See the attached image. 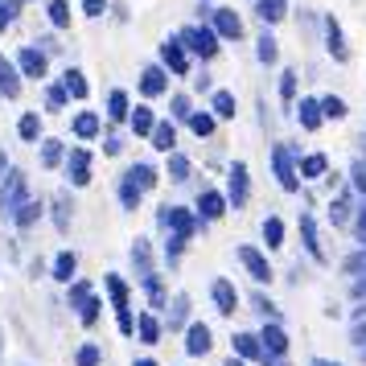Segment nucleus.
<instances>
[{
	"label": "nucleus",
	"instance_id": "nucleus-1",
	"mask_svg": "<svg viewBox=\"0 0 366 366\" xmlns=\"http://www.w3.org/2000/svg\"><path fill=\"white\" fill-rule=\"evenodd\" d=\"M177 42L185 46V54H202V58H214V54H218V33H214V29H206V25L185 29Z\"/></svg>",
	"mask_w": 366,
	"mask_h": 366
},
{
	"label": "nucleus",
	"instance_id": "nucleus-2",
	"mask_svg": "<svg viewBox=\"0 0 366 366\" xmlns=\"http://www.w3.org/2000/svg\"><path fill=\"white\" fill-rule=\"evenodd\" d=\"M161 62H165V70L169 74H189V54L177 38H169V42H161Z\"/></svg>",
	"mask_w": 366,
	"mask_h": 366
},
{
	"label": "nucleus",
	"instance_id": "nucleus-3",
	"mask_svg": "<svg viewBox=\"0 0 366 366\" xmlns=\"http://www.w3.org/2000/svg\"><path fill=\"white\" fill-rule=\"evenodd\" d=\"M247 193H251V182H247V165L243 161H234L230 165V189H227V206H243L247 202Z\"/></svg>",
	"mask_w": 366,
	"mask_h": 366
},
{
	"label": "nucleus",
	"instance_id": "nucleus-4",
	"mask_svg": "<svg viewBox=\"0 0 366 366\" xmlns=\"http://www.w3.org/2000/svg\"><path fill=\"white\" fill-rule=\"evenodd\" d=\"M0 206L13 210V214L25 206V177H21V173H8V177H4V185H0Z\"/></svg>",
	"mask_w": 366,
	"mask_h": 366
},
{
	"label": "nucleus",
	"instance_id": "nucleus-5",
	"mask_svg": "<svg viewBox=\"0 0 366 366\" xmlns=\"http://www.w3.org/2000/svg\"><path fill=\"white\" fill-rule=\"evenodd\" d=\"M272 165H276V182H280V189H296V169H292V157H288V148H272Z\"/></svg>",
	"mask_w": 366,
	"mask_h": 366
},
{
	"label": "nucleus",
	"instance_id": "nucleus-6",
	"mask_svg": "<svg viewBox=\"0 0 366 366\" xmlns=\"http://www.w3.org/2000/svg\"><path fill=\"white\" fill-rule=\"evenodd\" d=\"M66 173H70L74 185H87L91 182V152H87V148H74V152L66 157Z\"/></svg>",
	"mask_w": 366,
	"mask_h": 366
},
{
	"label": "nucleus",
	"instance_id": "nucleus-7",
	"mask_svg": "<svg viewBox=\"0 0 366 366\" xmlns=\"http://www.w3.org/2000/svg\"><path fill=\"white\" fill-rule=\"evenodd\" d=\"M165 87H169V70H165V66H144L140 91L148 95V99H157V95H165Z\"/></svg>",
	"mask_w": 366,
	"mask_h": 366
},
{
	"label": "nucleus",
	"instance_id": "nucleus-8",
	"mask_svg": "<svg viewBox=\"0 0 366 366\" xmlns=\"http://www.w3.org/2000/svg\"><path fill=\"white\" fill-rule=\"evenodd\" d=\"M161 223L173 227V239H189L193 227H198V218H193L189 210H161Z\"/></svg>",
	"mask_w": 366,
	"mask_h": 366
},
{
	"label": "nucleus",
	"instance_id": "nucleus-9",
	"mask_svg": "<svg viewBox=\"0 0 366 366\" xmlns=\"http://www.w3.org/2000/svg\"><path fill=\"white\" fill-rule=\"evenodd\" d=\"M214 33L218 38H243V21L234 8H214Z\"/></svg>",
	"mask_w": 366,
	"mask_h": 366
},
{
	"label": "nucleus",
	"instance_id": "nucleus-10",
	"mask_svg": "<svg viewBox=\"0 0 366 366\" xmlns=\"http://www.w3.org/2000/svg\"><path fill=\"white\" fill-rule=\"evenodd\" d=\"M17 66H21L29 79H46V54H42V49L25 46L21 49V58H17Z\"/></svg>",
	"mask_w": 366,
	"mask_h": 366
},
{
	"label": "nucleus",
	"instance_id": "nucleus-11",
	"mask_svg": "<svg viewBox=\"0 0 366 366\" xmlns=\"http://www.w3.org/2000/svg\"><path fill=\"white\" fill-rule=\"evenodd\" d=\"M239 260H243V268L255 276V280H268L272 276V268H268V260L255 251V247H239Z\"/></svg>",
	"mask_w": 366,
	"mask_h": 366
},
{
	"label": "nucleus",
	"instance_id": "nucleus-12",
	"mask_svg": "<svg viewBox=\"0 0 366 366\" xmlns=\"http://www.w3.org/2000/svg\"><path fill=\"white\" fill-rule=\"evenodd\" d=\"M223 210H227V198H223L218 189H206V193L198 198V214H202V218H223Z\"/></svg>",
	"mask_w": 366,
	"mask_h": 366
},
{
	"label": "nucleus",
	"instance_id": "nucleus-13",
	"mask_svg": "<svg viewBox=\"0 0 366 366\" xmlns=\"http://www.w3.org/2000/svg\"><path fill=\"white\" fill-rule=\"evenodd\" d=\"M325 38H329V54H333L337 62L350 58V49H346V42H342V25H337L333 17H325Z\"/></svg>",
	"mask_w": 366,
	"mask_h": 366
},
{
	"label": "nucleus",
	"instance_id": "nucleus-14",
	"mask_svg": "<svg viewBox=\"0 0 366 366\" xmlns=\"http://www.w3.org/2000/svg\"><path fill=\"white\" fill-rule=\"evenodd\" d=\"M0 91L8 95V99H17L21 95V79H17V66L0 54Z\"/></svg>",
	"mask_w": 366,
	"mask_h": 366
},
{
	"label": "nucleus",
	"instance_id": "nucleus-15",
	"mask_svg": "<svg viewBox=\"0 0 366 366\" xmlns=\"http://www.w3.org/2000/svg\"><path fill=\"white\" fill-rule=\"evenodd\" d=\"M296 107H301V111H296V116H301V128H309V132L325 120V116H321V99H301Z\"/></svg>",
	"mask_w": 366,
	"mask_h": 366
},
{
	"label": "nucleus",
	"instance_id": "nucleus-16",
	"mask_svg": "<svg viewBox=\"0 0 366 366\" xmlns=\"http://www.w3.org/2000/svg\"><path fill=\"white\" fill-rule=\"evenodd\" d=\"M325 169H329V161H325L321 152H309V157H301V177L317 182V177H325Z\"/></svg>",
	"mask_w": 366,
	"mask_h": 366
},
{
	"label": "nucleus",
	"instance_id": "nucleus-17",
	"mask_svg": "<svg viewBox=\"0 0 366 366\" xmlns=\"http://www.w3.org/2000/svg\"><path fill=\"white\" fill-rule=\"evenodd\" d=\"M173 144H177V128H173V124H157V128H152V148L173 152Z\"/></svg>",
	"mask_w": 366,
	"mask_h": 366
},
{
	"label": "nucleus",
	"instance_id": "nucleus-18",
	"mask_svg": "<svg viewBox=\"0 0 366 366\" xmlns=\"http://www.w3.org/2000/svg\"><path fill=\"white\" fill-rule=\"evenodd\" d=\"M74 136H83V140H95V136H99V116H95V111L74 116Z\"/></svg>",
	"mask_w": 366,
	"mask_h": 366
},
{
	"label": "nucleus",
	"instance_id": "nucleus-19",
	"mask_svg": "<svg viewBox=\"0 0 366 366\" xmlns=\"http://www.w3.org/2000/svg\"><path fill=\"white\" fill-rule=\"evenodd\" d=\"M62 87H66V95L70 99H87V79H83V70H66V79H62Z\"/></svg>",
	"mask_w": 366,
	"mask_h": 366
},
{
	"label": "nucleus",
	"instance_id": "nucleus-20",
	"mask_svg": "<svg viewBox=\"0 0 366 366\" xmlns=\"http://www.w3.org/2000/svg\"><path fill=\"white\" fill-rule=\"evenodd\" d=\"M128 120H132V132H136V136H152V128H157V120H152L148 107H136Z\"/></svg>",
	"mask_w": 366,
	"mask_h": 366
},
{
	"label": "nucleus",
	"instance_id": "nucleus-21",
	"mask_svg": "<svg viewBox=\"0 0 366 366\" xmlns=\"http://www.w3.org/2000/svg\"><path fill=\"white\" fill-rule=\"evenodd\" d=\"M107 116H111V120H128V116H132L128 95H124V91H111V95H107Z\"/></svg>",
	"mask_w": 366,
	"mask_h": 366
},
{
	"label": "nucleus",
	"instance_id": "nucleus-22",
	"mask_svg": "<svg viewBox=\"0 0 366 366\" xmlns=\"http://www.w3.org/2000/svg\"><path fill=\"white\" fill-rule=\"evenodd\" d=\"M210 107H214V116H218V120H230L239 103H234V95H230V91H214V99H210Z\"/></svg>",
	"mask_w": 366,
	"mask_h": 366
},
{
	"label": "nucleus",
	"instance_id": "nucleus-23",
	"mask_svg": "<svg viewBox=\"0 0 366 366\" xmlns=\"http://www.w3.org/2000/svg\"><path fill=\"white\" fill-rule=\"evenodd\" d=\"M255 13H260L268 25H276V21H284V13H288V8H284V0H260V4H255Z\"/></svg>",
	"mask_w": 366,
	"mask_h": 366
},
{
	"label": "nucleus",
	"instance_id": "nucleus-24",
	"mask_svg": "<svg viewBox=\"0 0 366 366\" xmlns=\"http://www.w3.org/2000/svg\"><path fill=\"white\" fill-rule=\"evenodd\" d=\"M128 182H136L140 189H152V185H157V169H152V165H132V169H128Z\"/></svg>",
	"mask_w": 366,
	"mask_h": 366
},
{
	"label": "nucleus",
	"instance_id": "nucleus-25",
	"mask_svg": "<svg viewBox=\"0 0 366 366\" xmlns=\"http://www.w3.org/2000/svg\"><path fill=\"white\" fill-rule=\"evenodd\" d=\"M17 132H21V140H42V120L33 111H25L21 124H17Z\"/></svg>",
	"mask_w": 366,
	"mask_h": 366
},
{
	"label": "nucleus",
	"instance_id": "nucleus-26",
	"mask_svg": "<svg viewBox=\"0 0 366 366\" xmlns=\"http://www.w3.org/2000/svg\"><path fill=\"white\" fill-rule=\"evenodd\" d=\"M301 239H305V247H309V251H313V255L321 260V247H317V223H313L309 214H301Z\"/></svg>",
	"mask_w": 366,
	"mask_h": 366
},
{
	"label": "nucleus",
	"instance_id": "nucleus-27",
	"mask_svg": "<svg viewBox=\"0 0 366 366\" xmlns=\"http://www.w3.org/2000/svg\"><path fill=\"white\" fill-rule=\"evenodd\" d=\"M46 13H49V21H54L58 29H66V25H70V4H66V0H49Z\"/></svg>",
	"mask_w": 366,
	"mask_h": 366
},
{
	"label": "nucleus",
	"instance_id": "nucleus-28",
	"mask_svg": "<svg viewBox=\"0 0 366 366\" xmlns=\"http://www.w3.org/2000/svg\"><path fill=\"white\" fill-rule=\"evenodd\" d=\"M189 128H193V136H210V132H214V116H210V111H193V116H189Z\"/></svg>",
	"mask_w": 366,
	"mask_h": 366
},
{
	"label": "nucleus",
	"instance_id": "nucleus-29",
	"mask_svg": "<svg viewBox=\"0 0 366 366\" xmlns=\"http://www.w3.org/2000/svg\"><path fill=\"white\" fill-rule=\"evenodd\" d=\"M214 301H218V309H223V313L234 309V288H230L227 280H218V284H214Z\"/></svg>",
	"mask_w": 366,
	"mask_h": 366
},
{
	"label": "nucleus",
	"instance_id": "nucleus-30",
	"mask_svg": "<svg viewBox=\"0 0 366 366\" xmlns=\"http://www.w3.org/2000/svg\"><path fill=\"white\" fill-rule=\"evenodd\" d=\"M255 54H260V62H264V66H272V62H276V54H280V49H276V38H272V33H264V38H260Z\"/></svg>",
	"mask_w": 366,
	"mask_h": 366
},
{
	"label": "nucleus",
	"instance_id": "nucleus-31",
	"mask_svg": "<svg viewBox=\"0 0 366 366\" xmlns=\"http://www.w3.org/2000/svg\"><path fill=\"white\" fill-rule=\"evenodd\" d=\"M62 157H66V152H62V144H58V140H46V144H42V165L54 169V165H62Z\"/></svg>",
	"mask_w": 366,
	"mask_h": 366
},
{
	"label": "nucleus",
	"instance_id": "nucleus-32",
	"mask_svg": "<svg viewBox=\"0 0 366 366\" xmlns=\"http://www.w3.org/2000/svg\"><path fill=\"white\" fill-rule=\"evenodd\" d=\"M264 239H268V247H280V243H284V223H280L276 214L264 223Z\"/></svg>",
	"mask_w": 366,
	"mask_h": 366
},
{
	"label": "nucleus",
	"instance_id": "nucleus-33",
	"mask_svg": "<svg viewBox=\"0 0 366 366\" xmlns=\"http://www.w3.org/2000/svg\"><path fill=\"white\" fill-rule=\"evenodd\" d=\"M321 116H329V120H342V116H346V103H342L337 95H329V99H321Z\"/></svg>",
	"mask_w": 366,
	"mask_h": 366
},
{
	"label": "nucleus",
	"instance_id": "nucleus-34",
	"mask_svg": "<svg viewBox=\"0 0 366 366\" xmlns=\"http://www.w3.org/2000/svg\"><path fill=\"white\" fill-rule=\"evenodd\" d=\"M13 218H17L21 227H29V223H38V218H42V206H38V202H25V206H21Z\"/></svg>",
	"mask_w": 366,
	"mask_h": 366
},
{
	"label": "nucleus",
	"instance_id": "nucleus-35",
	"mask_svg": "<svg viewBox=\"0 0 366 366\" xmlns=\"http://www.w3.org/2000/svg\"><path fill=\"white\" fill-rule=\"evenodd\" d=\"M169 177H173V182H185V177H189V161H185L182 152L169 157Z\"/></svg>",
	"mask_w": 366,
	"mask_h": 366
},
{
	"label": "nucleus",
	"instance_id": "nucleus-36",
	"mask_svg": "<svg viewBox=\"0 0 366 366\" xmlns=\"http://www.w3.org/2000/svg\"><path fill=\"white\" fill-rule=\"evenodd\" d=\"M54 276H58V280H70V276H74V255H70V251H62V255H58Z\"/></svg>",
	"mask_w": 366,
	"mask_h": 366
},
{
	"label": "nucleus",
	"instance_id": "nucleus-37",
	"mask_svg": "<svg viewBox=\"0 0 366 366\" xmlns=\"http://www.w3.org/2000/svg\"><path fill=\"white\" fill-rule=\"evenodd\" d=\"M120 198H124V206H128V210H136V202H140V185L124 177V185H120Z\"/></svg>",
	"mask_w": 366,
	"mask_h": 366
},
{
	"label": "nucleus",
	"instance_id": "nucleus-38",
	"mask_svg": "<svg viewBox=\"0 0 366 366\" xmlns=\"http://www.w3.org/2000/svg\"><path fill=\"white\" fill-rule=\"evenodd\" d=\"M280 95L292 103V95H296V74H292V70H284V79H280Z\"/></svg>",
	"mask_w": 366,
	"mask_h": 366
},
{
	"label": "nucleus",
	"instance_id": "nucleus-39",
	"mask_svg": "<svg viewBox=\"0 0 366 366\" xmlns=\"http://www.w3.org/2000/svg\"><path fill=\"white\" fill-rule=\"evenodd\" d=\"M66 99H70V95H66V87H49V91H46V103L54 107V111H58V107H62Z\"/></svg>",
	"mask_w": 366,
	"mask_h": 366
},
{
	"label": "nucleus",
	"instance_id": "nucleus-40",
	"mask_svg": "<svg viewBox=\"0 0 366 366\" xmlns=\"http://www.w3.org/2000/svg\"><path fill=\"white\" fill-rule=\"evenodd\" d=\"M206 346H210V333L198 325V329H193V337H189V350H206Z\"/></svg>",
	"mask_w": 366,
	"mask_h": 366
},
{
	"label": "nucleus",
	"instance_id": "nucleus-41",
	"mask_svg": "<svg viewBox=\"0 0 366 366\" xmlns=\"http://www.w3.org/2000/svg\"><path fill=\"white\" fill-rule=\"evenodd\" d=\"M173 116H177V120H189V116H193V107H189V99H185V95L173 99Z\"/></svg>",
	"mask_w": 366,
	"mask_h": 366
},
{
	"label": "nucleus",
	"instance_id": "nucleus-42",
	"mask_svg": "<svg viewBox=\"0 0 366 366\" xmlns=\"http://www.w3.org/2000/svg\"><path fill=\"white\" fill-rule=\"evenodd\" d=\"M103 8H107V0H83V13H87V17H103Z\"/></svg>",
	"mask_w": 366,
	"mask_h": 366
},
{
	"label": "nucleus",
	"instance_id": "nucleus-43",
	"mask_svg": "<svg viewBox=\"0 0 366 366\" xmlns=\"http://www.w3.org/2000/svg\"><path fill=\"white\" fill-rule=\"evenodd\" d=\"M354 189H363V193H366V161L354 165Z\"/></svg>",
	"mask_w": 366,
	"mask_h": 366
},
{
	"label": "nucleus",
	"instance_id": "nucleus-44",
	"mask_svg": "<svg viewBox=\"0 0 366 366\" xmlns=\"http://www.w3.org/2000/svg\"><path fill=\"white\" fill-rule=\"evenodd\" d=\"M140 329H144V342H152V337H157V325H152V321H140Z\"/></svg>",
	"mask_w": 366,
	"mask_h": 366
},
{
	"label": "nucleus",
	"instance_id": "nucleus-45",
	"mask_svg": "<svg viewBox=\"0 0 366 366\" xmlns=\"http://www.w3.org/2000/svg\"><path fill=\"white\" fill-rule=\"evenodd\" d=\"M8 21H13V8H8V4H0V29H8Z\"/></svg>",
	"mask_w": 366,
	"mask_h": 366
},
{
	"label": "nucleus",
	"instance_id": "nucleus-46",
	"mask_svg": "<svg viewBox=\"0 0 366 366\" xmlns=\"http://www.w3.org/2000/svg\"><path fill=\"white\" fill-rule=\"evenodd\" d=\"M4 169H8V157H4V152H0V177H8V173H4Z\"/></svg>",
	"mask_w": 366,
	"mask_h": 366
},
{
	"label": "nucleus",
	"instance_id": "nucleus-47",
	"mask_svg": "<svg viewBox=\"0 0 366 366\" xmlns=\"http://www.w3.org/2000/svg\"><path fill=\"white\" fill-rule=\"evenodd\" d=\"M0 4H8V8H13V13H17V4H25V0H0Z\"/></svg>",
	"mask_w": 366,
	"mask_h": 366
},
{
	"label": "nucleus",
	"instance_id": "nucleus-48",
	"mask_svg": "<svg viewBox=\"0 0 366 366\" xmlns=\"http://www.w3.org/2000/svg\"><path fill=\"white\" fill-rule=\"evenodd\" d=\"M363 227H366V210H363V223H358V230H363Z\"/></svg>",
	"mask_w": 366,
	"mask_h": 366
},
{
	"label": "nucleus",
	"instance_id": "nucleus-49",
	"mask_svg": "<svg viewBox=\"0 0 366 366\" xmlns=\"http://www.w3.org/2000/svg\"><path fill=\"white\" fill-rule=\"evenodd\" d=\"M358 234H363V243H366V227H363V230H358Z\"/></svg>",
	"mask_w": 366,
	"mask_h": 366
},
{
	"label": "nucleus",
	"instance_id": "nucleus-50",
	"mask_svg": "<svg viewBox=\"0 0 366 366\" xmlns=\"http://www.w3.org/2000/svg\"><path fill=\"white\" fill-rule=\"evenodd\" d=\"M321 366H325V363H321Z\"/></svg>",
	"mask_w": 366,
	"mask_h": 366
}]
</instances>
